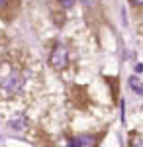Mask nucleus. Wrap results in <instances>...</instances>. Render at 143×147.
<instances>
[{
  "label": "nucleus",
  "instance_id": "nucleus-3",
  "mask_svg": "<svg viewBox=\"0 0 143 147\" xmlns=\"http://www.w3.org/2000/svg\"><path fill=\"white\" fill-rule=\"evenodd\" d=\"M73 143L78 145V147H92V145H94V137L80 136V137H77V139H73Z\"/></svg>",
  "mask_w": 143,
  "mask_h": 147
},
{
  "label": "nucleus",
  "instance_id": "nucleus-8",
  "mask_svg": "<svg viewBox=\"0 0 143 147\" xmlns=\"http://www.w3.org/2000/svg\"><path fill=\"white\" fill-rule=\"evenodd\" d=\"M133 6H143V0H130Z\"/></svg>",
  "mask_w": 143,
  "mask_h": 147
},
{
  "label": "nucleus",
  "instance_id": "nucleus-11",
  "mask_svg": "<svg viewBox=\"0 0 143 147\" xmlns=\"http://www.w3.org/2000/svg\"><path fill=\"white\" fill-rule=\"evenodd\" d=\"M0 73H2V71H0Z\"/></svg>",
  "mask_w": 143,
  "mask_h": 147
},
{
  "label": "nucleus",
  "instance_id": "nucleus-9",
  "mask_svg": "<svg viewBox=\"0 0 143 147\" xmlns=\"http://www.w3.org/2000/svg\"><path fill=\"white\" fill-rule=\"evenodd\" d=\"M80 2H82V4H84V6H88V4H90V2H92V0H80Z\"/></svg>",
  "mask_w": 143,
  "mask_h": 147
},
{
  "label": "nucleus",
  "instance_id": "nucleus-1",
  "mask_svg": "<svg viewBox=\"0 0 143 147\" xmlns=\"http://www.w3.org/2000/svg\"><path fill=\"white\" fill-rule=\"evenodd\" d=\"M24 77L16 71H8L0 77V90L4 92L6 96H16L18 92L24 88Z\"/></svg>",
  "mask_w": 143,
  "mask_h": 147
},
{
  "label": "nucleus",
  "instance_id": "nucleus-2",
  "mask_svg": "<svg viewBox=\"0 0 143 147\" xmlns=\"http://www.w3.org/2000/svg\"><path fill=\"white\" fill-rule=\"evenodd\" d=\"M67 63H69V51H67V47L63 43H57L53 47V51H51L49 65L53 69H63V67H67Z\"/></svg>",
  "mask_w": 143,
  "mask_h": 147
},
{
  "label": "nucleus",
  "instance_id": "nucleus-4",
  "mask_svg": "<svg viewBox=\"0 0 143 147\" xmlns=\"http://www.w3.org/2000/svg\"><path fill=\"white\" fill-rule=\"evenodd\" d=\"M26 124H28V122H26V118H24L22 114H20L16 120H10V125L14 127V129H18V131H20V129H24V127H26Z\"/></svg>",
  "mask_w": 143,
  "mask_h": 147
},
{
  "label": "nucleus",
  "instance_id": "nucleus-6",
  "mask_svg": "<svg viewBox=\"0 0 143 147\" xmlns=\"http://www.w3.org/2000/svg\"><path fill=\"white\" fill-rule=\"evenodd\" d=\"M130 147H143V136L133 134L132 139H130Z\"/></svg>",
  "mask_w": 143,
  "mask_h": 147
},
{
  "label": "nucleus",
  "instance_id": "nucleus-10",
  "mask_svg": "<svg viewBox=\"0 0 143 147\" xmlns=\"http://www.w3.org/2000/svg\"><path fill=\"white\" fill-rule=\"evenodd\" d=\"M4 4H6V0H0V8H2V6H4Z\"/></svg>",
  "mask_w": 143,
  "mask_h": 147
},
{
  "label": "nucleus",
  "instance_id": "nucleus-5",
  "mask_svg": "<svg viewBox=\"0 0 143 147\" xmlns=\"http://www.w3.org/2000/svg\"><path fill=\"white\" fill-rule=\"evenodd\" d=\"M130 86H132L133 92H137L139 96H143V84H141V80H137L135 77H132V79H130Z\"/></svg>",
  "mask_w": 143,
  "mask_h": 147
},
{
  "label": "nucleus",
  "instance_id": "nucleus-7",
  "mask_svg": "<svg viewBox=\"0 0 143 147\" xmlns=\"http://www.w3.org/2000/svg\"><path fill=\"white\" fill-rule=\"evenodd\" d=\"M59 2H61V6H63V8H71V6L75 4V0H59Z\"/></svg>",
  "mask_w": 143,
  "mask_h": 147
}]
</instances>
